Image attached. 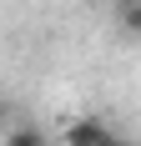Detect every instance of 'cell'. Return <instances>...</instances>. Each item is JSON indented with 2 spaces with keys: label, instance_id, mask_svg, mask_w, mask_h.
Wrapping results in <instances>:
<instances>
[{
  "label": "cell",
  "instance_id": "6da1fadb",
  "mask_svg": "<svg viewBox=\"0 0 141 146\" xmlns=\"http://www.w3.org/2000/svg\"><path fill=\"white\" fill-rule=\"evenodd\" d=\"M106 131H111L106 121H96V116H76V121L66 126V146H101V141H106Z\"/></svg>",
  "mask_w": 141,
  "mask_h": 146
},
{
  "label": "cell",
  "instance_id": "7a4b0ae2",
  "mask_svg": "<svg viewBox=\"0 0 141 146\" xmlns=\"http://www.w3.org/2000/svg\"><path fill=\"white\" fill-rule=\"evenodd\" d=\"M5 146H51V131L30 126V121H15L10 131H5Z\"/></svg>",
  "mask_w": 141,
  "mask_h": 146
},
{
  "label": "cell",
  "instance_id": "3957f363",
  "mask_svg": "<svg viewBox=\"0 0 141 146\" xmlns=\"http://www.w3.org/2000/svg\"><path fill=\"white\" fill-rule=\"evenodd\" d=\"M121 25L131 35H141V0H121Z\"/></svg>",
  "mask_w": 141,
  "mask_h": 146
},
{
  "label": "cell",
  "instance_id": "277c9868",
  "mask_svg": "<svg viewBox=\"0 0 141 146\" xmlns=\"http://www.w3.org/2000/svg\"><path fill=\"white\" fill-rule=\"evenodd\" d=\"M15 121H10V101H5V96H0V131H10Z\"/></svg>",
  "mask_w": 141,
  "mask_h": 146
},
{
  "label": "cell",
  "instance_id": "5b68a950",
  "mask_svg": "<svg viewBox=\"0 0 141 146\" xmlns=\"http://www.w3.org/2000/svg\"><path fill=\"white\" fill-rule=\"evenodd\" d=\"M101 146H136V141H126L121 131H106V141H101Z\"/></svg>",
  "mask_w": 141,
  "mask_h": 146
}]
</instances>
